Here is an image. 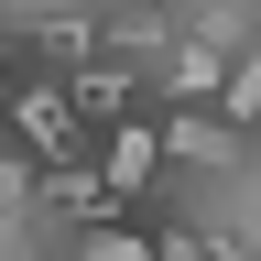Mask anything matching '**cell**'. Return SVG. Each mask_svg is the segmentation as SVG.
I'll use <instances>...</instances> for the list:
<instances>
[{
  "mask_svg": "<svg viewBox=\"0 0 261 261\" xmlns=\"http://www.w3.org/2000/svg\"><path fill=\"white\" fill-rule=\"evenodd\" d=\"M152 152H163V174H240L250 130H228L207 98H185V109H152Z\"/></svg>",
  "mask_w": 261,
  "mask_h": 261,
  "instance_id": "6da1fadb",
  "label": "cell"
},
{
  "mask_svg": "<svg viewBox=\"0 0 261 261\" xmlns=\"http://www.w3.org/2000/svg\"><path fill=\"white\" fill-rule=\"evenodd\" d=\"M22 76V44H11V22H0V87H11Z\"/></svg>",
  "mask_w": 261,
  "mask_h": 261,
  "instance_id": "7a4b0ae2",
  "label": "cell"
},
{
  "mask_svg": "<svg viewBox=\"0 0 261 261\" xmlns=\"http://www.w3.org/2000/svg\"><path fill=\"white\" fill-rule=\"evenodd\" d=\"M120 11H163V22H174V11H185V0H120Z\"/></svg>",
  "mask_w": 261,
  "mask_h": 261,
  "instance_id": "3957f363",
  "label": "cell"
},
{
  "mask_svg": "<svg viewBox=\"0 0 261 261\" xmlns=\"http://www.w3.org/2000/svg\"><path fill=\"white\" fill-rule=\"evenodd\" d=\"M33 261H65V250H33Z\"/></svg>",
  "mask_w": 261,
  "mask_h": 261,
  "instance_id": "277c9868",
  "label": "cell"
}]
</instances>
